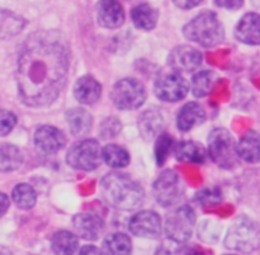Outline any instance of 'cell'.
I'll list each match as a JSON object with an SVG mask.
<instances>
[{
    "instance_id": "30bf717a",
    "label": "cell",
    "mask_w": 260,
    "mask_h": 255,
    "mask_svg": "<svg viewBox=\"0 0 260 255\" xmlns=\"http://www.w3.org/2000/svg\"><path fill=\"white\" fill-rule=\"evenodd\" d=\"M155 94L162 102H179L185 98L189 90L188 81L177 71L161 74L155 81Z\"/></svg>"
},
{
    "instance_id": "d6986e66",
    "label": "cell",
    "mask_w": 260,
    "mask_h": 255,
    "mask_svg": "<svg viewBox=\"0 0 260 255\" xmlns=\"http://www.w3.org/2000/svg\"><path fill=\"white\" fill-rule=\"evenodd\" d=\"M66 121L74 136H85L93 127V117L84 108H71L66 112Z\"/></svg>"
},
{
    "instance_id": "6da1fadb",
    "label": "cell",
    "mask_w": 260,
    "mask_h": 255,
    "mask_svg": "<svg viewBox=\"0 0 260 255\" xmlns=\"http://www.w3.org/2000/svg\"><path fill=\"white\" fill-rule=\"evenodd\" d=\"M69 51L56 32H38L24 43L18 58V88L29 107L52 103L65 86Z\"/></svg>"
},
{
    "instance_id": "d590c367",
    "label": "cell",
    "mask_w": 260,
    "mask_h": 255,
    "mask_svg": "<svg viewBox=\"0 0 260 255\" xmlns=\"http://www.w3.org/2000/svg\"><path fill=\"white\" fill-rule=\"evenodd\" d=\"M9 205L10 203H9V198H8V196L5 195V193L0 192V217L7 212L8 208H9Z\"/></svg>"
},
{
    "instance_id": "d6a6232c",
    "label": "cell",
    "mask_w": 260,
    "mask_h": 255,
    "mask_svg": "<svg viewBox=\"0 0 260 255\" xmlns=\"http://www.w3.org/2000/svg\"><path fill=\"white\" fill-rule=\"evenodd\" d=\"M17 124V116L13 112L0 109V136L9 134Z\"/></svg>"
},
{
    "instance_id": "52a82bcc",
    "label": "cell",
    "mask_w": 260,
    "mask_h": 255,
    "mask_svg": "<svg viewBox=\"0 0 260 255\" xmlns=\"http://www.w3.org/2000/svg\"><path fill=\"white\" fill-rule=\"evenodd\" d=\"M66 162L74 169L84 172L96 169L102 162V150L98 141L94 139H86L76 142L69 149Z\"/></svg>"
},
{
    "instance_id": "836d02e7",
    "label": "cell",
    "mask_w": 260,
    "mask_h": 255,
    "mask_svg": "<svg viewBox=\"0 0 260 255\" xmlns=\"http://www.w3.org/2000/svg\"><path fill=\"white\" fill-rule=\"evenodd\" d=\"M216 5L228 10H238L243 7L244 0H215Z\"/></svg>"
},
{
    "instance_id": "5b68a950",
    "label": "cell",
    "mask_w": 260,
    "mask_h": 255,
    "mask_svg": "<svg viewBox=\"0 0 260 255\" xmlns=\"http://www.w3.org/2000/svg\"><path fill=\"white\" fill-rule=\"evenodd\" d=\"M225 246L230 250L250 253L259 246V228L246 217L239 218L233 224L225 238Z\"/></svg>"
},
{
    "instance_id": "9a60e30c",
    "label": "cell",
    "mask_w": 260,
    "mask_h": 255,
    "mask_svg": "<svg viewBox=\"0 0 260 255\" xmlns=\"http://www.w3.org/2000/svg\"><path fill=\"white\" fill-rule=\"evenodd\" d=\"M74 229L81 239L94 241L102 235L104 230V222L98 215L91 212L79 213L73 220Z\"/></svg>"
},
{
    "instance_id": "9c48e42d",
    "label": "cell",
    "mask_w": 260,
    "mask_h": 255,
    "mask_svg": "<svg viewBox=\"0 0 260 255\" xmlns=\"http://www.w3.org/2000/svg\"><path fill=\"white\" fill-rule=\"evenodd\" d=\"M152 192L156 202L162 207L175 205L182 198L184 185L179 175L172 169L164 170L155 180Z\"/></svg>"
},
{
    "instance_id": "83f0119b",
    "label": "cell",
    "mask_w": 260,
    "mask_h": 255,
    "mask_svg": "<svg viewBox=\"0 0 260 255\" xmlns=\"http://www.w3.org/2000/svg\"><path fill=\"white\" fill-rule=\"evenodd\" d=\"M13 201L20 210H30L35 207L36 201H37V195L35 189L27 183H20L15 185L12 192Z\"/></svg>"
},
{
    "instance_id": "ba28073f",
    "label": "cell",
    "mask_w": 260,
    "mask_h": 255,
    "mask_svg": "<svg viewBox=\"0 0 260 255\" xmlns=\"http://www.w3.org/2000/svg\"><path fill=\"white\" fill-rule=\"evenodd\" d=\"M196 213L189 206H180L173 211L165 221V234L175 243H185L194 229Z\"/></svg>"
},
{
    "instance_id": "7402d4cb",
    "label": "cell",
    "mask_w": 260,
    "mask_h": 255,
    "mask_svg": "<svg viewBox=\"0 0 260 255\" xmlns=\"http://www.w3.org/2000/svg\"><path fill=\"white\" fill-rule=\"evenodd\" d=\"M175 157L185 164H203L206 160V151L201 145L193 141H182L175 146Z\"/></svg>"
},
{
    "instance_id": "484cf974",
    "label": "cell",
    "mask_w": 260,
    "mask_h": 255,
    "mask_svg": "<svg viewBox=\"0 0 260 255\" xmlns=\"http://www.w3.org/2000/svg\"><path fill=\"white\" fill-rule=\"evenodd\" d=\"M102 159L107 163L111 168L121 169L129 164V155L123 147L118 145L109 144L106 145L102 150Z\"/></svg>"
},
{
    "instance_id": "8992f818",
    "label": "cell",
    "mask_w": 260,
    "mask_h": 255,
    "mask_svg": "<svg viewBox=\"0 0 260 255\" xmlns=\"http://www.w3.org/2000/svg\"><path fill=\"white\" fill-rule=\"evenodd\" d=\"M111 99L118 109H137L146 101V89L137 79H122L114 84Z\"/></svg>"
},
{
    "instance_id": "3957f363",
    "label": "cell",
    "mask_w": 260,
    "mask_h": 255,
    "mask_svg": "<svg viewBox=\"0 0 260 255\" xmlns=\"http://www.w3.org/2000/svg\"><path fill=\"white\" fill-rule=\"evenodd\" d=\"M185 38L202 47H215L225 37L223 27L216 13L206 10L196 15L183 28Z\"/></svg>"
},
{
    "instance_id": "cb8c5ba5",
    "label": "cell",
    "mask_w": 260,
    "mask_h": 255,
    "mask_svg": "<svg viewBox=\"0 0 260 255\" xmlns=\"http://www.w3.org/2000/svg\"><path fill=\"white\" fill-rule=\"evenodd\" d=\"M139 127L141 135L146 140L152 139L156 136L162 129V118L161 114L157 111H146L141 114L139 121Z\"/></svg>"
},
{
    "instance_id": "4fadbf2b",
    "label": "cell",
    "mask_w": 260,
    "mask_h": 255,
    "mask_svg": "<svg viewBox=\"0 0 260 255\" xmlns=\"http://www.w3.org/2000/svg\"><path fill=\"white\" fill-rule=\"evenodd\" d=\"M124 10L118 0H99L96 5L98 23L108 29H116L124 23Z\"/></svg>"
},
{
    "instance_id": "4dcf8cb0",
    "label": "cell",
    "mask_w": 260,
    "mask_h": 255,
    "mask_svg": "<svg viewBox=\"0 0 260 255\" xmlns=\"http://www.w3.org/2000/svg\"><path fill=\"white\" fill-rule=\"evenodd\" d=\"M197 201L203 207H213L221 203L222 193L218 188H205L197 193Z\"/></svg>"
},
{
    "instance_id": "2e32d148",
    "label": "cell",
    "mask_w": 260,
    "mask_h": 255,
    "mask_svg": "<svg viewBox=\"0 0 260 255\" xmlns=\"http://www.w3.org/2000/svg\"><path fill=\"white\" fill-rule=\"evenodd\" d=\"M238 41L256 46L260 42V17L258 13H246L235 28Z\"/></svg>"
},
{
    "instance_id": "7a4b0ae2",
    "label": "cell",
    "mask_w": 260,
    "mask_h": 255,
    "mask_svg": "<svg viewBox=\"0 0 260 255\" xmlns=\"http://www.w3.org/2000/svg\"><path fill=\"white\" fill-rule=\"evenodd\" d=\"M101 190L104 200L118 210H135L145 197L141 185L124 173H109L102 179Z\"/></svg>"
},
{
    "instance_id": "8fae6325",
    "label": "cell",
    "mask_w": 260,
    "mask_h": 255,
    "mask_svg": "<svg viewBox=\"0 0 260 255\" xmlns=\"http://www.w3.org/2000/svg\"><path fill=\"white\" fill-rule=\"evenodd\" d=\"M202 53L194 47L182 45L175 47L168 56V65L177 73H193L202 63Z\"/></svg>"
},
{
    "instance_id": "8d00e7d4",
    "label": "cell",
    "mask_w": 260,
    "mask_h": 255,
    "mask_svg": "<svg viewBox=\"0 0 260 255\" xmlns=\"http://www.w3.org/2000/svg\"><path fill=\"white\" fill-rule=\"evenodd\" d=\"M101 253L102 251L93 245L84 246V248L80 250V254H101Z\"/></svg>"
},
{
    "instance_id": "277c9868",
    "label": "cell",
    "mask_w": 260,
    "mask_h": 255,
    "mask_svg": "<svg viewBox=\"0 0 260 255\" xmlns=\"http://www.w3.org/2000/svg\"><path fill=\"white\" fill-rule=\"evenodd\" d=\"M208 155L222 169H233L238 164L236 145L226 129H215L208 136Z\"/></svg>"
},
{
    "instance_id": "44dd1931",
    "label": "cell",
    "mask_w": 260,
    "mask_h": 255,
    "mask_svg": "<svg viewBox=\"0 0 260 255\" xmlns=\"http://www.w3.org/2000/svg\"><path fill=\"white\" fill-rule=\"evenodd\" d=\"M131 18L136 28L142 30H151L159 19V12L150 4L142 3L136 5L131 12Z\"/></svg>"
},
{
    "instance_id": "ac0fdd59",
    "label": "cell",
    "mask_w": 260,
    "mask_h": 255,
    "mask_svg": "<svg viewBox=\"0 0 260 255\" xmlns=\"http://www.w3.org/2000/svg\"><path fill=\"white\" fill-rule=\"evenodd\" d=\"M102 94V86L93 76L85 75L78 79L74 85V95L83 104H94Z\"/></svg>"
},
{
    "instance_id": "603a6c76",
    "label": "cell",
    "mask_w": 260,
    "mask_h": 255,
    "mask_svg": "<svg viewBox=\"0 0 260 255\" xmlns=\"http://www.w3.org/2000/svg\"><path fill=\"white\" fill-rule=\"evenodd\" d=\"M78 236L70 231H57L51 239V248L56 254H74L78 250Z\"/></svg>"
},
{
    "instance_id": "e0dca14e",
    "label": "cell",
    "mask_w": 260,
    "mask_h": 255,
    "mask_svg": "<svg viewBox=\"0 0 260 255\" xmlns=\"http://www.w3.org/2000/svg\"><path fill=\"white\" fill-rule=\"evenodd\" d=\"M206 119V112L200 103L189 102L180 108L177 116V127L182 132L190 131Z\"/></svg>"
},
{
    "instance_id": "d4e9b609",
    "label": "cell",
    "mask_w": 260,
    "mask_h": 255,
    "mask_svg": "<svg viewBox=\"0 0 260 255\" xmlns=\"http://www.w3.org/2000/svg\"><path fill=\"white\" fill-rule=\"evenodd\" d=\"M22 164L19 149L12 144H0V172L8 173L18 169Z\"/></svg>"
},
{
    "instance_id": "f1b7e54d",
    "label": "cell",
    "mask_w": 260,
    "mask_h": 255,
    "mask_svg": "<svg viewBox=\"0 0 260 255\" xmlns=\"http://www.w3.org/2000/svg\"><path fill=\"white\" fill-rule=\"evenodd\" d=\"M213 73L212 71H198L192 79V93L197 98H203L208 95L213 86Z\"/></svg>"
},
{
    "instance_id": "f546056e",
    "label": "cell",
    "mask_w": 260,
    "mask_h": 255,
    "mask_svg": "<svg viewBox=\"0 0 260 255\" xmlns=\"http://www.w3.org/2000/svg\"><path fill=\"white\" fill-rule=\"evenodd\" d=\"M173 147V139L167 134H161L157 137L156 145H155V156H156L157 165L161 167L165 163L169 152Z\"/></svg>"
},
{
    "instance_id": "4316f807",
    "label": "cell",
    "mask_w": 260,
    "mask_h": 255,
    "mask_svg": "<svg viewBox=\"0 0 260 255\" xmlns=\"http://www.w3.org/2000/svg\"><path fill=\"white\" fill-rule=\"evenodd\" d=\"M104 250L109 254H129L132 251V241L126 234H111L104 239Z\"/></svg>"
},
{
    "instance_id": "7c38bea8",
    "label": "cell",
    "mask_w": 260,
    "mask_h": 255,
    "mask_svg": "<svg viewBox=\"0 0 260 255\" xmlns=\"http://www.w3.org/2000/svg\"><path fill=\"white\" fill-rule=\"evenodd\" d=\"M128 228L139 238L155 239L161 233V218L154 211H141L129 220Z\"/></svg>"
},
{
    "instance_id": "5bb4252c",
    "label": "cell",
    "mask_w": 260,
    "mask_h": 255,
    "mask_svg": "<svg viewBox=\"0 0 260 255\" xmlns=\"http://www.w3.org/2000/svg\"><path fill=\"white\" fill-rule=\"evenodd\" d=\"M35 144L41 151L46 154H55L65 146L66 137L61 130L45 124L36 130Z\"/></svg>"
},
{
    "instance_id": "e575fe53",
    "label": "cell",
    "mask_w": 260,
    "mask_h": 255,
    "mask_svg": "<svg viewBox=\"0 0 260 255\" xmlns=\"http://www.w3.org/2000/svg\"><path fill=\"white\" fill-rule=\"evenodd\" d=\"M202 2L203 0H173L175 7H178L179 9H183V10L192 9V8L200 5Z\"/></svg>"
},
{
    "instance_id": "ffe728a7",
    "label": "cell",
    "mask_w": 260,
    "mask_h": 255,
    "mask_svg": "<svg viewBox=\"0 0 260 255\" xmlns=\"http://www.w3.org/2000/svg\"><path fill=\"white\" fill-rule=\"evenodd\" d=\"M259 134L256 131H248L236 145V154L244 162L256 164L259 163Z\"/></svg>"
},
{
    "instance_id": "1f68e13d",
    "label": "cell",
    "mask_w": 260,
    "mask_h": 255,
    "mask_svg": "<svg viewBox=\"0 0 260 255\" xmlns=\"http://www.w3.org/2000/svg\"><path fill=\"white\" fill-rule=\"evenodd\" d=\"M121 122L116 117H108V118H104L102 121L101 127H99V134L101 137L104 140L113 139L117 135L121 132Z\"/></svg>"
}]
</instances>
